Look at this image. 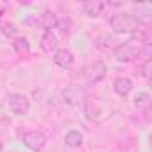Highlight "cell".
I'll list each match as a JSON object with an SVG mask.
<instances>
[{
  "label": "cell",
  "mask_w": 152,
  "mask_h": 152,
  "mask_svg": "<svg viewBox=\"0 0 152 152\" xmlns=\"http://www.w3.org/2000/svg\"><path fill=\"white\" fill-rule=\"evenodd\" d=\"M39 48L45 54H52L59 48V38L54 31H43L41 38H39Z\"/></svg>",
  "instance_id": "obj_10"
},
{
  "label": "cell",
  "mask_w": 152,
  "mask_h": 152,
  "mask_svg": "<svg viewBox=\"0 0 152 152\" xmlns=\"http://www.w3.org/2000/svg\"><path fill=\"white\" fill-rule=\"evenodd\" d=\"M13 50L20 56V57H27V56H31V41L25 38V36H16L15 39H13Z\"/></svg>",
  "instance_id": "obj_15"
},
{
  "label": "cell",
  "mask_w": 152,
  "mask_h": 152,
  "mask_svg": "<svg viewBox=\"0 0 152 152\" xmlns=\"http://www.w3.org/2000/svg\"><path fill=\"white\" fill-rule=\"evenodd\" d=\"M64 145L68 148H81L83 143H84V134L77 129H70L66 134H64Z\"/></svg>",
  "instance_id": "obj_13"
},
{
  "label": "cell",
  "mask_w": 152,
  "mask_h": 152,
  "mask_svg": "<svg viewBox=\"0 0 152 152\" xmlns=\"http://www.w3.org/2000/svg\"><path fill=\"white\" fill-rule=\"evenodd\" d=\"M132 104L138 111H143V113H148L150 111V106H152V97L148 91H138L134 93L132 97Z\"/></svg>",
  "instance_id": "obj_12"
},
{
  "label": "cell",
  "mask_w": 152,
  "mask_h": 152,
  "mask_svg": "<svg viewBox=\"0 0 152 152\" xmlns=\"http://www.w3.org/2000/svg\"><path fill=\"white\" fill-rule=\"evenodd\" d=\"M134 90V83L131 77H125V75H120V77H116L113 81V91L116 97L120 99H127Z\"/></svg>",
  "instance_id": "obj_7"
},
{
  "label": "cell",
  "mask_w": 152,
  "mask_h": 152,
  "mask_svg": "<svg viewBox=\"0 0 152 152\" xmlns=\"http://www.w3.org/2000/svg\"><path fill=\"white\" fill-rule=\"evenodd\" d=\"M0 31H2V34H4V36L11 38V39H15V38L18 36V31H16V27H15L13 23H4L2 27H0Z\"/></svg>",
  "instance_id": "obj_19"
},
{
  "label": "cell",
  "mask_w": 152,
  "mask_h": 152,
  "mask_svg": "<svg viewBox=\"0 0 152 152\" xmlns=\"http://www.w3.org/2000/svg\"><path fill=\"white\" fill-rule=\"evenodd\" d=\"M2 15H4V7H0V18H2Z\"/></svg>",
  "instance_id": "obj_20"
},
{
  "label": "cell",
  "mask_w": 152,
  "mask_h": 152,
  "mask_svg": "<svg viewBox=\"0 0 152 152\" xmlns=\"http://www.w3.org/2000/svg\"><path fill=\"white\" fill-rule=\"evenodd\" d=\"M54 63L61 70H70L75 64V54L70 48H57L54 52Z\"/></svg>",
  "instance_id": "obj_8"
},
{
  "label": "cell",
  "mask_w": 152,
  "mask_h": 152,
  "mask_svg": "<svg viewBox=\"0 0 152 152\" xmlns=\"http://www.w3.org/2000/svg\"><path fill=\"white\" fill-rule=\"evenodd\" d=\"M56 22H57V15L54 13V11H43V13H39L38 16H36V20H34V25H38V27H41V29H45V31H52L54 29V25H56Z\"/></svg>",
  "instance_id": "obj_11"
},
{
  "label": "cell",
  "mask_w": 152,
  "mask_h": 152,
  "mask_svg": "<svg viewBox=\"0 0 152 152\" xmlns=\"http://www.w3.org/2000/svg\"><path fill=\"white\" fill-rule=\"evenodd\" d=\"M88 99V88L83 84H70L64 91H63V100L64 104L72 106V107H79L86 102Z\"/></svg>",
  "instance_id": "obj_4"
},
{
  "label": "cell",
  "mask_w": 152,
  "mask_h": 152,
  "mask_svg": "<svg viewBox=\"0 0 152 152\" xmlns=\"http://www.w3.org/2000/svg\"><path fill=\"white\" fill-rule=\"evenodd\" d=\"M104 7H106V4L100 2V0H88V2L83 4V13L88 18H97V16L102 15Z\"/></svg>",
  "instance_id": "obj_14"
},
{
  "label": "cell",
  "mask_w": 152,
  "mask_h": 152,
  "mask_svg": "<svg viewBox=\"0 0 152 152\" xmlns=\"http://www.w3.org/2000/svg\"><path fill=\"white\" fill-rule=\"evenodd\" d=\"M109 25H111L115 34H136L141 29L136 15L129 13V11H116V13H113L111 18H109Z\"/></svg>",
  "instance_id": "obj_1"
},
{
  "label": "cell",
  "mask_w": 152,
  "mask_h": 152,
  "mask_svg": "<svg viewBox=\"0 0 152 152\" xmlns=\"http://www.w3.org/2000/svg\"><path fill=\"white\" fill-rule=\"evenodd\" d=\"M20 140L23 143L25 148H29L31 152H41L47 147V134L43 131L38 129H31L20 134Z\"/></svg>",
  "instance_id": "obj_3"
},
{
  "label": "cell",
  "mask_w": 152,
  "mask_h": 152,
  "mask_svg": "<svg viewBox=\"0 0 152 152\" xmlns=\"http://www.w3.org/2000/svg\"><path fill=\"white\" fill-rule=\"evenodd\" d=\"M7 106H9V111L16 116H25L29 111H31V99L25 95V93H20V91H13L7 95Z\"/></svg>",
  "instance_id": "obj_5"
},
{
  "label": "cell",
  "mask_w": 152,
  "mask_h": 152,
  "mask_svg": "<svg viewBox=\"0 0 152 152\" xmlns=\"http://www.w3.org/2000/svg\"><path fill=\"white\" fill-rule=\"evenodd\" d=\"M138 50L140 47H136L132 41H124L113 50V56L118 63H131L138 57Z\"/></svg>",
  "instance_id": "obj_6"
},
{
  "label": "cell",
  "mask_w": 152,
  "mask_h": 152,
  "mask_svg": "<svg viewBox=\"0 0 152 152\" xmlns=\"http://www.w3.org/2000/svg\"><path fill=\"white\" fill-rule=\"evenodd\" d=\"M106 75H107V64L100 59H95L83 68V77L86 79L88 84H97V83L104 81Z\"/></svg>",
  "instance_id": "obj_2"
},
{
  "label": "cell",
  "mask_w": 152,
  "mask_h": 152,
  "mask_svg": "<svg viewBox=\"0 0 152 152\" xmlns=\"http://www.w3.org/2000/svg\"><path fill=\"white\" fill-rule=\"evenodd\" d=\"M54 29H56L63 38H66V36H70V34L73 32V22H72L70 16H57V22H56Z\"/></svg>",
  "instance_id": "obj_16"
},
{
  "label": "cell",
  "mask_w": 152,
  "mask_h": 152,
  "mask_svg": "<svg viewBox=\"0 0 152 152\" xmlns=\"http://www.w3.org/2000/svg\"><path fill=\"white\" fill-rule=\"evenodd\" d=\"M118 45H120V41H116L115 34L102 32V34L97 38V47H99V48H102V50H115Z\"/></svg>",
  "instance_id": "obj_17"
},
{
  "label": "cell",
  "mask_w": 152,
  "mask_h": 152,
  "mask_svg": "<svg viewBox=\"0 0 152 152\" xmlns=\"http://www.w3.org/2000/svg\"><path fill=\"white\" fill-rule=\"evenodd\" d=\"M83 109H84V116H86L88 122L95 124V122H100V120H102L104 111H102V107H100V104H99L97 100H93V99L88 97L86 102L83 104Z\"/></svg>",
  "instance_id": "obj_9"
},
{
  "label": "cell",
  "mask_w": 152,
  "mask_h": 152,
  "mask_svg": "<svg viewBox=\"0 0 152 152\" xmlns=\"http://www.w3.org/2000/svg\"><path fill=\"white\" fill-rule=\"evenodd\" d=\"M140 73H141V77L147 79V81L152 77V59H147V61L141 63V66H140Z\"/></svg>",
  "instance_id": "obj_18"
}]
</instances>
